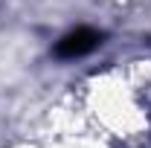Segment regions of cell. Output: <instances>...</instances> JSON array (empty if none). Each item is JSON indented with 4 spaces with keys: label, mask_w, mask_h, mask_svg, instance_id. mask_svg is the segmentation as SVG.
Here are the masks:
<instances>
[{
    "label": "cell",
    "mask_w": 151,
    "mask_h": 148,
    "mask_svg": "<svg viewBox=\"0 0 151 148\" xmlns=\"http://www.w3.org/2000/svg\"><path fill=\"white\" fill-rule=\"evenodd\" d=\"M99 44H102V35H99L96 29L78 26V29L67 32V35L55 44V55L67 58V61H70V58H81V55H87V52H93Z\"/></svg>",
    "instance_id": "obj_1"
}]
</instances>
